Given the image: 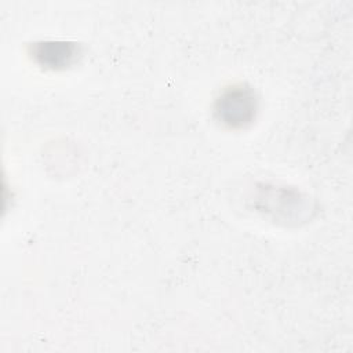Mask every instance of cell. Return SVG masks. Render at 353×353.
Wrapping results in <instances>:
<instances>
[{
  "instance_id": "1",
  "label": "cell",
  "mask_w": 353,
  "mask_h": 353,
  "mask_svg": "<svg viewBox=\"0 0 353 353\" xmlns=\"http://www.w3.org/2000/svg\"><path fill=\"white\" fill-rule=\"evenodd\" d=\"M256 99L250 88L233 87L216 101L218 119L229 127H244L255 117Z\"/></svg>"
},
{
  "instance_id": "2",
  "label": "cell",
  "mask_w": 353,
  "mask_h": 353,
  "mask_svg": "<svg viewBox=\"0 0 353 353\" xmlns=\"http://www.w3.org/2000/svg\"><path fill=\"white\" fill-rule=\"evenodd\" d=\"M34 57L44 66L63 68L74 59L76 47L69 43H41L37 46Z\"/></svg>"
}]
</instances>
